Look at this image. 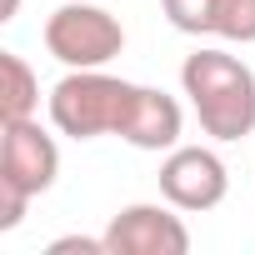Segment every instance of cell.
I'll return each instance as SVG.
<instances>
[{
    "label": "cell",
    "instance_id": "3957f363",
    "mask_svg": "<svg viewBox=\"0 0 255 255\" xmlns=\"http://www.w3.org/2000/svg\"><path fill=\"white\" fill-rule=\"evenodd\" d=\"M45 50L65 70H105L125 50V25L105 5H85V0H65L45 20Z\"/></svg>",
    "mask_w": 255,
    "mask_h": 255
},
{
    "label": "cell",
    "instance_id": "8fae6325",
    "mask_svg": "<svg viewBox=\"0 0 255 255\" xmlns=\"http://www.w3.org/2000/svg\"><path fill=\"white\" fill-rule=\"evenodd\" d=\"M20 15V0H5V15H0V20H15Z\"/></svg>",
    "mask_w": 255,
    "mask_h": 255
},
{
    "label": "cell",
    "instance_id": "5b68a950",
    "mask_svg": "<svg viewBox=\"0 0 255 255\" xmlns=\"http://www.w3.org/2000/svg\"><path fill=\"white\" fill-rule=\"evenodd\" d=\"M60 175V145L45 125L30 120H5V135H0V185H15L30 200L45 195Z\"/></svg>",
    "mask_w": 255,
    "mask_h": 255
},
{
    "label": "cell",
    "instance_id": "30bf717a",
    "mask_svg": "<svg viewBox=\"0 0 255 255\" xmlns=\"http://www.w3.org/2000/svg\"><path fill=\"white\" fill-rule=\"evenodd\" d=\"M50 255H110V245H105V235L100 240H90V235H60V240H50Z\"/></svg>",
    "mask_w": 255,
    "mask_h": 255
},
{
    "label": "cell",
    "instance_id": "6da1fadb",
    "mask_svg": "<svg viewBox=\"0 0 255 255\" xmlns=\"http://www.w3.org/2000/svg\"><path fill=\"white\" fill-rule=\"evenodd\" d=\"M180 90L190 95V110L210 140L230 145L255 130V70L240 55L200 45L180 65Z\"/></svg>",
    "mask_w": 255,
    "mask_h": 255
},
{
    "label": "cell",
    "instance_id": "7a4b0ae2",
    "mask_svg": "<svg viewBox=\"0 0 255 255\" xmlns=\"http://www.w3.org/2000/svg\"><path fill=\"white\" fill-rule=\"evenodd\" d=\"M135 100V80H120L105 70H65L45 100L50 125L70 140H100V135H120L125 115Z\"/></svg>",
    "mask_w": 255,
    "mask_h": 255
},
{
    "label": "cell",
    "instance_id": "8992f818",
    "mask_svg": "<svg viewBox=\"0 0 255 255\" xmlns=\"http://www.w3.org/2000/svg\"><path fill=\"white\" fill-rule=\"evenodd\" d=\"M105 245H110V255H185L190 250V230H185V220L175 215L170 200L165 205L135 200V205L110 215Z\"/></svg>",
    "mask_w": 255,
    "mask_h": 255
},
{
    "label": "cell",
    "instance_id": "52a82bcc",
    "mask_svg": "<svg viewBox=\"0 0 255 255\" xmlns=\"http://www.w3.org/2000/svg\"><path fill=\"white\" fill-rule=\"evenodd\" d=\"M160 10L180 35L255 45V0H160Z\"/></svg>",
    "mask_w": 255,
    "mask_h": 255
},
{
    "label": "cell",
    "instance_id": "9c48e42d",
    "mask_svg": "<svg viewBox=\"0 0 255 255\" xmlns=\"http://www.w3.org/2000/svg\"><path fill=\"white\" fill-rule=\"evenodd\" d=\"M0 75H5V90H0V110H5V120H30L40 110V80L25 65V55L5 50V55H0Z\"/></svg>",
    "mask_w": 255,
    "mask_h": 255
},
{
    "label": "cell",
    "instance_id": "277c9868",
    "mask_svg": "<svg viewBox=\"0 0 255 255\" xmlns=\"http://www.w3.org/2000/svg\"><path fill=\"white\" fill-rule=\"evenodd\" d=\"M155 180H160V195L175 210H185V215L215 210L225 200V190H230V170H225V160L210 145H175V150H165Z\"/></svg>",
    "mask_w": 255,
    "mask_h": 255
},
{
    "label": "cell",
    "instance_id": "ba28073f",
    "mask_svg": "<svg viewBox=\"0 0 255 255\" xmlns=\"http://www.w3.org/2000/svg\"><path fill=\"white\" fill-rule=\"evenodd\" d=\"M180 130H185L180 100L165 95V90H155V85H135L130 115H125V125H120V140L135 145V150H175Z\"/></svg>",
    "mask_w": 255,
    "mask_h": 255
}]
</instances>
